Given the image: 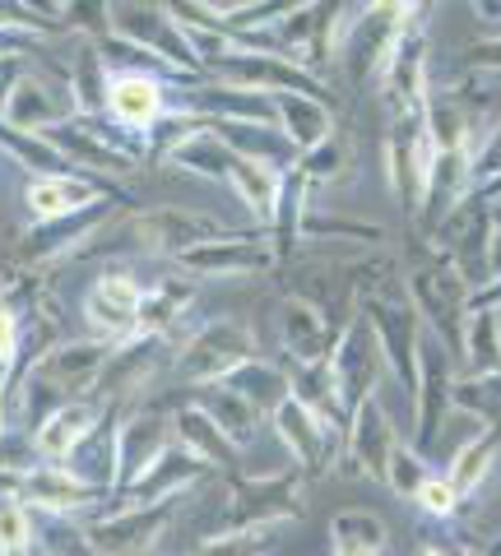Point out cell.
Segmentation results:
<instances>
[{"mask_svg": "<svg viewBox=\"0 0 501 556\" xmlns=\"http://www.w3.org/2000/svg\"><path fill=\"white\" fill-rule=\"evenodd\" d=\"M404 298L418 311V320L446 353L460 362V334H464V316H469V298L474 288L464 283V274L455 269V260L441 251L437 237H427L413 247V265L404 278Z\"/></svg>", "mask_w": 501, "mask_h": 556, "instance_id": "obj_1", "label": "cell"}, {"mask_svg": "<svg viewBox=\"0 0 501 556\" xmlns=\"http://www.w3.org/2000/svg\"><path fill=\"white\" fill-rule=\"evenodd\" d=\"M302 473L288 468V473H261V478H233L223 486V496L214 501V519L204 529V543L210 538H228V533H261V529H279L284 519L302 515Z\"/></svg>", "mask_w": 501, "mask_h": 556, "instance_id": "obj_2", "label": "cell"}, {"mask_svg": "<svg viewBox=\"0 0 501 556\" xmlns=\"http://www.w3.org/2000/svg\"><path fill=\"white\" fill-rule=\"evenodd\" d=\"M47 139L75 172H89V177H102V181H126L149 159L145 139L121 135L108 116H71L65 126L47 130Z\"/></svg>", "mask_w": 501, "mask_h": 556, "instance_id": "obj_3", "label": "cell"}, {"mask_svg": "<svg viewBox=\"0 0 501 556\" xmlns=\"http://www.w3.org/2000/svg\"><path fill=\"white\" fill-rule=\"evenodd\" d=\"M261 357L255 353V334L247 320H233V316H218V320H204L196 325L191 334L181 339V348L172 353V371H177L181 386H218L223 376H233L241 362Z\"/></svg>", "mask_w": 501, "mask_h": 556, "instance_id": "obj_4", "label": "cell"}, {"mask_svg": "<svg viewBox=\"0 0 501 556\" xmlns=\"http://www.w3.org/2000/svg\"><path fill=\"white\" fill-rule=\"evenodd\" d=\"M186 79H172V75H153V70H112V89H108V116L121 135L130 139H145L149 149V135L163 126V121L181 116V102L177 89Z\"/></svg>", "mask_w": 501, "mask_h": 556, "instance_id": "obj_5", "label": "cell"}, {"mask_svg": "<svg viewBox=\"0 0 501 556\" xmlns=\"http://www.w3.org/2000/svg\"><path fill=\"white\" fill-rule=\"evenodd\" d=\"M358 316L372 325L376 343H381L386 376L409 394V404H413V390H418V343H423L418 311L409 306V298H390V292H362Z\"/></svg>", "mask_w": 501, "mask_h": 556, "instance_id": "obj_6", "label": "cell"}, {"mask_svg": "<svg viewBox=\"0 0 501 556\" xmlns=\"http://www.w3.org/2000/svg\"><path fill=\"white\" fill-rule=\"evenodd\" d=\"M108 33H116L121 42L140 47L145 56H153L163 70L181 79H204V70L196 61L186 28L172 20L167 5H108Z\"/></svg>", "mask_w": 501, "mask_h": 556, "instance_id": "obj_7", "label": "cell"}, {"mask_svg": "<svg viewBox=\"0 0 501 556\" xmlns=\"http://www.w3.org/2000/svg\"><path fill=\"white\" fill-rule=\"evenodd\" d=\"M427 172H431V139L423 126V112H394L386 135V186L404 218L418 223L423 195H427Z\"/></svg>", "mask_w": 501, "mask_h": 556, "instance_id": "obj_8", "label": "cell"}, {"mask_svg": "<svg viewBox=\"0 0 501 556\" xmlns=\"http://www.w3.org/2000/svg\"><path fill=\"white\" fill-rule=\"evenodd\" d=\"M204 79L233 84V89H251V93H265V98L298 93V98H316V102H330V108H335L330 84L316 79L311 70H302L298 61L274 56V51H237L233 61H218Z\"/></svg>", "mask_w": 501, "mask_h": 556, "instance_id": "obj_9", "label": "cell"}, {"mask_svg": "<svg viewBox=\"0 0 501 556\" xmlns=\"http://www.w3.org/2000/svg\"><path fill=\"white\" fill-rule=\"evenodd\" d=\"M404 20H409V5H358L349 33H343V47H339V56L349 61L353 89H376L381 84Z\"/></svg>", "mask_w": 501, "mask_h": 556, "instance_id": "obj_10", "label": "cell"}, {"mask_svg": "<svg viewBox=\"0 0 501 556\" xmlns=\"http://www.w3.org/2000/svg\"><path fill=\"white\" fill-rule=\"evenodd\" d=\"M223 232H233L228 223L196 214V208H177V204H153V208H140V214L126 218L130 247L145 255H159V260H177L181 251L200 247V241H214Z\"/></svg>", "mask_w": 501, "mask_h": 556, "instance_id": "obj_11", "label": "cell"}, {"mask_svg": "<svg viewBox=\"0 0 501 556\" xmlns=\"http://www.w3.org/2000/svg\"><path fill=\"white\" fill-rule=\"evenodd\" d=\"M451 390H455V357L446 353L423 329L418 343V390H413V450L431 459V445H437L446 417H451Z\"/></svg>", "mask_w": 501, "mask_h": 556, "instance_id": "obj_12", "label": "cell"}, {"mask_svg": "<svg viewBox=\"0 0 501 556\" xmlns=\"http://www.w3.org/2000/svg\"><path fill=\"white\" fill-rule=\"evenodd\" d=\"M427 70H431V47H427V10L409 5V20L394 38L390 51V65L381 75V93L390 98V116L394 112H423L427 98H431V84H427Z\"/></svg>", "mask_w": 501, "mask_h": 556, "instance_id": "obj_13", "label": "cell"}, {"mask_svg": "<svg viewBox=\"0 0 501 556\" xmlns=\"http://www.w3.org/2000/svg\"><path fill=\"white\" fill-rule=\"evenodd\" d=\"M186 278H261L279 265L265 232H223L172 260Z\"/></svg>", "mask_w": 501, "mask_h": 556, "instance_id": "obj_14", "label": "cell"}, {"mask_svg": "<svg viewBox=\"0 0 501 556\" xmlns=\"http://www.w3.org/2000/svg\"><path fill=\"white\" fill-rule=\"evenodd\" d=\"M270 422H274V437L284 441V450L292 455L302 478H325L335 468V459L343 455V431L335 422H325V417H316L306 404H298L292 394L284 399Z\"/></svg>", "mask_w": 501, "mask_h": 556, "instance_id": "obj_15", "label": "cell"}, {"mask_svg": "<svg viewBox=\"0 0 501 556\" xmlns=\"http://www.w3.org/2000/svg\"><path fill=\"white\" fill-rule=\"evenodd\" d=\"M177 510H181V501H163V506H116L112 515H98L84 525V543L98 556H140L167 533Z\"/></svg>", "mask_w": 501, "mask_h": 556, "instance_id": "obj_16", "label": "cell"}, {"mask_svg": "<svg viewBox=\"0 0 501 556\" xmlns=\"http://www.w3.org/2000/svg\"><path fill=\"white\" fill-rule=\"evenodd\" d=\"M71 116H79L71 79H65V75H42V70L33 65L28 75L14 84L5 112H0V126H5V130H24V135H47V130L65 126Z\"/></svg>", "mask_w": 501, "mask_h": 556, "instance_id": "obj_17", "label": "cell"}, {"mask_svg": "<svg viewBox=\"0 0 501 556\" xmlns=\"http://www.w3.org/2000/svg\"><path fill=\"white\" fill-rule=\"evenodd\" d=\"M116 204L121 195L112 200H98L79 214H65V218H51V223H33L20 241V260L24 265H51V260H65V255H79L89 251L98 232L108 228V218H116Z\"/></svg>", "mask_w": 501, "mask_h": 556, "instance_id": "obj_18", "label": "cell"}, {"mask_svg": "<svg viewBox=\"0 0 501 556\" xmlns=\"http://www.w3.org/2000/svg\"><path fill=\"white\" fill-rule=\"evenodd\" d=\"M330 367H335V386H339V399H343V413H353L362 399H372L381 390V376H386V362H381V343H376L372 325L358 316L343 320L339 329V343L330 353Z\"/></svg>", "mask_w": 501, "mask_h": 556, "instance_id": "obj_19", "label": "cell"}, {"mask_svg": "<svg viewBox=\"0 0 501 556\" xmlns=\"http://www.w3.org/2000/svg\"><path fill=\"white\" fill-rule=\"evenodd\" d=\"M14 501L28 506L38 519H71V515L93 510L98 501H112V496H102L89 482H79L65 464H33V468H20Z\"/></svg>", "mask_w": 501, "mask_h": 556, "instance_id": "obj_20", "label": "cell"}, {"mask_svg": "<svg viewBox=\"0 0 501 556\" xmlns=\"http://www.w3.org/2000/svg\"><path fill=\"white\" fill-rule=\"evenodd\" d=\"M394 450H400V427H394V417L386 413L381 394L362 399L349 413V427H343V455H349V464L362 478L386 486V464Z\"/></svg>", "mask_w": 501, "mask_h": 556, "instance_id": "obj_21", "label": "cell"}, {"mask_svg": "<svg viewBox=\"0 0 501 556\" xmlns=\"http://www.w3.org/2000/svg\"><path fill=\"white\" fill-rule=\"evenodd\" d=\"M145 302V283L130 269H102L84 292V316L93 325V339L121 343L135 334V316Z\"/></svg>", "mask_w": 501, "mask_h": 556, "instance_id": "obj_22", "label": "cell"}, {"mask_svg": "<svg viewBox=\"0 0 501 556\" xmlns=\"http://www.w3.org/2000/svg\"><path fill=\"white\" fill-rule=\"evenodd\" d=\"M163 348H167L163 339H140V334L112 343V353H108V362H102L89 404L121 408V404H126V394L145 390L149 380H153V371L163 367Z\"/></svg>", "mask_w": 501, "mask_h": 556, "instance_id": "obj_23", "label": "cell"}, {"mask_svg": "<svg viewBox=\"0 0 501 556\" xmlns=\"http://www.w3.org/2000/svg\"><path fill=\"white\" fill-rule=\"evenodd\" d=\"M210 473H214L210 464H200L191 450H181L177 441H172L140 478H135L130 486H121L116 506H163V501H181L191 486H200Z\"/></svg>", "mask_w": 501, "mask_h": 556, "instance_id": "obj_24", "label": "cell"}, {"mask_svg": "<svg viewBox=\"0 0 501 556\" xmlns=\"http://www.w3.org/2000/svg\"><path fill=\"white\" fill-rule=\"evenodd\" d=\"M339 329L325 320L321 306H311L306 298H284L274 306V334H279V348L288 353L292 367H311V362L330 357L339 343Z\"/></svg>", "mask_w": 501, "mask_h": 556, "instance_id": "obj_25", "label": "cell"}, {"mask_svg": "<svg viewBox=\"0 0 501 556\" xmlns=\"http://www.w3.org/2000/svg\"><path fill=\"white\" fill-rule=\"evenodd\" d=\"M112 343L108 339H65V343H51L47 353L38 357L33 376L51 380L65 399H89L93 386H98V371L108 362Z\"/></svg>", "mask_w": 501, "mask_h": 556, "instance_id": "obj_26", "label": "cell"}, {"mask_svg": "<svg viewBox=\"0 0 501 556\" xmlns=\"http://www.w3.org/2000/svg\"><path fill=\"white\" fill-rule=\"evenodd\" d=\"M167 445H172V417H163L159 408L121 413V431H116V492L140 478Z\"/></svg>", "mask_w": 501, "mask_h": 556, "instance_id": "obj_27", "label": "cell"}, {"mask_svg": "<svg viewBox=\"0 0 501 556\" xmlns=\"http://www.w3.org/2000/svg\"><path fill=\"white\" fill-rule=\"evenodd\" d=\"M121 195V186L89 177V172H65V177H33L24 186V204L33 223H51V218H65V214H79L98 200H112Z\"/></svg>", "mask_w": 501, "mask_h": 556, "instance_id": "obj_28", "label": "cell"}, {"mask_svg": "<svg viewBox=\"0 0 501 556\" xmlns=\"http://www.w3.org/2000/svg\"><path fill=\"white\" fill-rule=\"evenodd\" d=\"M167 167L186 172V177H200V181H228V167H233V144L223 139L210 121H186L181 135L159 153Z\"/></svg>", "mask_w": 501, "mask_h": 556, "instance_id": "obj_29", "label": "cell"}, {"mask_svg": "<svg viewBox=\"0 0 501 556\" xmlns=\"http://www.w3.org/2000/svg\"><path fill=\"white\" fill-rule=\"evenodd\" d=\"M196 306V278L186 274H163L153 288H145L140 316H135V334L140 339H172L181 329V316H191ZM130 334V339H135Z\"/></svg>", "mask_w": 501, "mask_h": 556, "instance_id": "obj_30", "label": "cell"}, {"mask_svg": "<svg viewBox=\"0 0 501 556\" xmlns=\"http://www.w3.org/2000/svg\"><path fill=\"white\" fill-rule=\"evenodd\" d=\"M116 431H121V408H98V422L89 427V437L65 459V468L102 496L116 492Z\"/></svg>", "mask_w": 501, "mask_h": 556, "instance_id": "obj_31", "label": "cell"}, {"mask_svg": "<svg viewBox=\"0 0 501 556\" xmlns=\"http://www.w3.org/2000/svg\"><path fill=\"white\" fill-rule=\"evenodd\" d=\"M172 441H177L181 450H191L200 464L218 468V473H237V464H241V450L223 437V431L214 427V417L200 404H181L177 413H172Z\"/></svg>", "mask_w": 501, "mask_h": 556, "instance_id": "obj_32", "label": "cell"}, {"mask_svg": "<svg viewBox=\"0 0 501 556\" xmlns=\"http://www.w3.org/2000/svg\"><path fill=\"white\" fill-rule=\"evenodd\" d=\"M270 102H274V130L288 139V149L298 153V159L335 135V108H330V102L298 98V93H279Z\"/></svg>", "mask_w": 501, "mask_h": 556, "instance_id": "obj_33", "label": "cell"}, {"mask_svg": "<svg viewBox=\"0 0 501 556\" xmlns=\"http://www.w3.org/2000/svg\"><path fill=\"white\" fill-rule=\"evenodd\" d=\"M98 422V404H89V399H71L65 408H57L47 417V422L33 431V455H38V464H65L75 455V445L89 437V427Z\"/></svg>", "mask_w": 501, "mask_h": 556, "instance_id": "obj_34", "label": "cell"}, {"mask_svg": "<svg viewBox=\"0 0 501 556\" xmlns=\"http://www.w3.org/2000/svg\"><path fill=\"white\" fill-rule=\"evenodd\" d=\"M501 464V427H478L474 437H464L460 450L451 459H446V482L455 486V496L460 501H469L483 482L492 478V468Z\"/></svg>", "mask_w": 501, "mask_h": 556, "instance_id": "obj_35", "label": "cell"}, {"mask_svg": "<svg viewBox=\"0 0 501 556\" xmlns=\"http://www.w3.org/2000/svg\"><path fill=\"white\" fill-rule=\"evenodd\" d=\"M233 190V195L247 204V214L255 218V228H270V218H274V204H279V186H284V167H274V163H261V159H233L228 167V181H223Z\"/></svg>", "mask_w": 501, "mask_h": 556, "instance_id": "obj_36", "label": "cell"}, {"mask_svg": "<svg viewBox=\"0 0 501 556\" xmlns=\"http://www.w3.org/2000/svg\"><path fill=\"white\" fill-rule=\"evenodd\" d=\"M218 386H223V390H233L237 399H247V404L261 413V417H274L284 399L292 394V390H288V371H284V367H274V362H265V357L241 362V367H237L233 376H223Z\"/></svg>", "mask_w": 501, "mask_h": 556, "instance_id": "obj_37", "label": "cell"}, {"mask_svg": "<svg viewBox=\"0 0 501 556\" xmlns=\"http://www.w3.org/2000/svg\"><path fill=\"white\" fill-rule=\"evenodd\" d=\"M460 367H464V376L501 371V311H469V316H464Z\"/></svg>", "mask_w": 501, "mask_h": 556, "instance_id": "obj_38", "label": "cell"}, {"mask_svg": "<svg viewBox=\"0 0 501 556\" xmlns=\"http://www.w3.org/2000/svg\"><path fill=\"white\" fill-rule=\"evenodd\" d=\"M390 529L372 510H343L330 519V556H386Z\"/></svg>", "mask_w": 501, "mask_h": 556, "instance_id": "obj_39", "label": "cell"}, {"mask_svg": "<svg viewBox=\"0 0 501 556\" xmlns=\"http://www.w3.org/2000/svg\"><path fill=\"white\" fill-rule=\"evenodd\" d=\"M65 79H71V93H75V112L79 116H102L108 112V89H112V65L102 61V51L93 42H84L75 51L71 70H65Z\"/></svg>", "mask_w": 501, "mask_h": 556, "instance_id": "obj_40", "label": "cell"}, {"mask_svg": "<svg viewBox=\"0 0 501 556\" xmlns=\"http://www.w3.org/2000/svg\"><path fill=\"white\" fill-rule=\"evenodd\" d=\"M196 404L214 417V427H218L223 437H228L237 450H247L255 437H261V422H265V417L255 413V408L247 404V399H237L233 390H223V386H204Z\"/></svg>", "mask_w": 501, "mask_h": 556, "instance_id": "obj_41", "label": "cell"}, {"mask_svg": "<svg viewBox=\"0 0 501 556\" xmlns=\"http://www.w3.org/2000/svg\"><path fill=\"white\" fill-rule=\"evenodd\" d=\"M451 408H455L460 417H469V422L501 427V371H488V376H455Z\"/></svg>", "mask_w": 501, "mask_h": 556, "instance_id": "obj_42", "label": "cell"}, {"mask_svg": "<svg viewBox=\"0 0 501 556\" xmlns=\"http://www.w3.org/2000/svg\"><path fill=\"white\" fill-rule=\"evenodd\" d=\"M0 149H5L10 159L28 172V181L33 177H65V172H75L57 149H51L47 135H24V130H5V126H0Z\"/></svg>", "mask_w": 501, "mask_h": 556, "instance_id": "obj_43", "label": "cell"}, {"mask_svg": "<svg viewBox=\"0 0 501 556\" xmlns=\"http://www.w3.org/2000/svg\"><path fill=\"white\" fill-rule=\"evenodd\" d=\"M349 167H353V149H343V139H339V135H330L325 144H316L311 153H302V159L292 163V172H298V177H302L311 190L339 181Z\"/></svg>", "mask_w": 501, "mask_h": 556, "instance_id": "obj_44", "label": "cell"}, {"mask_svg": "<svg viewBox=\"0 0 501 556\" xmlns=\"http://www.w3.org/2000/svg\"><path fill=\"white\" fill-rule=\"evenodd\" d=\"M427 473H431V459L418 455L409 441H400V450H394L390 464H386V486L400 501H413V496H418V486L427 482Z\"/></svg>", "mask_w": 501, "mask_h": 556, "instance_id": "obj_45", "label": "cell"}, {"mask_svg": "<svg viewBox=\"0 0 501 556\" xmlns=\"http://www.w3.org/2000/svg\"><path fill=\"white\" fill-rule=\"evenodd\" d=\"M33 543H38V515L20 501L0 496V552L5 556H24Z\"/></svg>", "mask_w": 501, "mask_h": 556, "instance_id": "obj_46", "label": "cell"}, {"mask_svg": "<svg viewBox=\"0 0 501 556\" xmlns=\"http://www.w3.org/2000/svg\"><path fill=\"white\" fill-rule=\"evenodd\" d=\"M298 237H311V241H325V237H349V241H381L386 232L376 223H353V218H335V214H306L298 223Z\"/></svg>", "mask_w": 501, "mask_h": 556, "instance_id": "obj_47", "label": "cell"}, {"mask_svg": "<svg viewBox=\"0 0 501 556\" xmlns=\"http://www.w3.org/2000/svg\"><path fill=\"white\" fill-rule=\"evenodd\" d=\"M24 320H28V311H24L20 298H14V288L5 283V288H0V371H10L14 357H20Z\"/></svg>", "mask_w": 501, "mask_h": 556, "instance_id": "obj_48", "label": "cell"}, {"mask_svg": "<svg viewBox=\"0 0 501 556\" xmlns=\"http://www.w3.org/2000/svg\"><path fill=\"white\" fill-rule=\"evenodd\" d=\"M279 529H261V533H228V538H210V543H200L191 556H270L274 552V538Z\"/></svg>", "mask_w": 501, "mask_h": 556, "instance_id": "obj_49", "label": "cell"}, {"mask_svg": "<svg viewBox=\"0 0 501 556\" xmlns=\"http://www.w3.org/2000/svg\"><path fill=\"white\" fill-rule=\"evenodd\" d=\"M501 181V121L478 139V149H474V195L469 200H478L483 190H492Z\"/></svg>", "mask_w": 501, "mask_h": 556, "instance_id": "obj_50", "label": "cell"}, {"mask_svg": "<svg viewBox=\"0 0 501 556\" xmlns=\"http://www.w3.org/2000/svg\"><path fill=\"white\" fill-rule=\"evenodd\" d=\"M413 506H418L423 515H431V519H451L460 510V496H455V486L446 482L441 468H431L427 482L418 486V496H413Z\"/></svg>", "mask_w": 501, "mask_h": 556, "instance_id": "obj_51", "label": "cell"}, {"mask_svg": "<svg viewBox=\"0 0 501 556\" xmlns=\"http://www.w3.org/2000/svg\"><path fill=\"white\" fill-rule=\"evenodd\" d=\"M28 70H33V47H28V42H14V47L0 51V112H5L14 84H20Z\"/></svg>", "mask_w": 501, "mask_h": 556, "instance_id": "obj_52", "label": "cell"}, {"mask_svg": "<svg viewBox=\"0 0 501 556\" xmlns=\"http://www.w3.org/2000/svg\"><path fill=\"white\" fill-rule=\"evenodd\" d=\"M501 278V200L488 204V283Z\"/></svg>", "mask_w": 501, "mask_h": 556, "instance_id": "obj_53", "label": "cell"}, {"mask_svg": "<svg viewBox=\"0 0 501 556\" xmlns=\"http://www.w3.org/2000/svg\"><path fill=\"white\" fill-rule=\"evenodd\" d=\"M464 65L469 70H483V75H501V38L492 42H474L469 56H464Z\"/></svg>", "mask_w": 501, "mask_h": 556, "instance_id": "obj_54", "label": "cell"}, {"mask_svg": "<svg viewBox=\"0 0 501 556\" xmlns=\"http://www.w3.org/2000/svg\"><path fill=\"white\" fill-rule=\"evenodd\" d=\"M474 14H483V20H488V24H501V5H488V0H478Z\"/></svg>", "mask_w": 501, "mask_h": 556, "instance_id": "obj_55", "label": "cell"}, {"mask_svg": "<svg viewBox=\"0 0 501 556\" xmlns=\"http://www.w3.org/2000/svg\"><path fill=\"white\" fill-rule=\"evenodd\" d=\"M413 556H455V552H451V547H441V543H427V547H418Z\"/></svg>", "mask_w": 501, "mask_h": 556, "instance_id": "obj_56", "label": "cell"}, {"mask_svg": "<svg viewBox=\"0 0 501 556\" xmlns=\"http://www.w3.org/2000/svg\"><path fill=\"white\" fill-rule=\"evenodd\" d=\"M24 556H51V552H47V547H42V543H33V547H28V552H24Z\"/></svg>", "mask_w": 501, "mask_h": 556, "instance_id": "obj_57", "label": "cell"}, {"mask_svg": "<svg viewBox=\"0 0 501 556\" xmlns=\"http://www.w3.org/2000/svg\"><path fill=\"white\" fill-rule=\"evenodd\" d=\"M0 556H5V552H0Z\"/></svg>", "mask_w": 501, "mask_h": 556, "instance_id": "obj_58", "label": "cell"}]
</instances>
